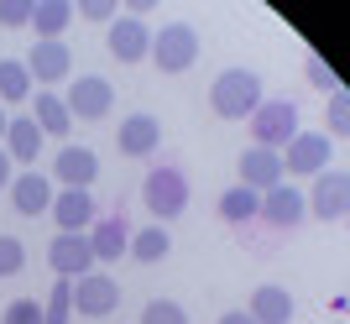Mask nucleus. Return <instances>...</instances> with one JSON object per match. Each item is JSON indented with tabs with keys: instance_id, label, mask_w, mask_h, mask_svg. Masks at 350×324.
Wrapping results in <instances>:
<instances>
[{
	"instance_id": "f257e3e1",
	"label": "nucleus",
	"mask_w": 350,
	"mask_h": 324,
	"mask_svg": "<svg viewBox=\"0 0 350 324\" xmlns=\"http://www.w3.org/2000/svg\"><path fill=\"white\" fill-rule=\"evenodd\" d=\"M262 74L256 68H225V74L209 84V110L219 120H251L256 105H262Z\"/></svg>"
},
{
	"instance_id": "f03ea898",
	"label": "nucleus",
	"mask_w": 350,
	"mask_h": 324,
	"mask_svg": "<svg viewBox=\"0 0 350 324\" xmlns=\"http://www.w3.org/2000/svg\"><path fill=\"white\" fill-rule=\"evenodd\" d=\"M146 58L157 63V74H189L199 63V31L189 21H173V27L152 31V53Z\"/></svg>"
},
{
	"instance_id": "7ed1b4c3",
	"label": "nucleus",
	"mask_w": 350,
	"mask_h": 324,
	"mask_svg": "<svg viewBox=\"0 0 350 324\" xmlns=\"http://www.w3.org/2000/svg\"><path fill=\"white\" fill-rule=\"evenodd\" d=\"M298 136V105L293 100H262L256 116H251V147H267V152H282Z\"/></svg>"
},
{
	"instance_id": "20e7f679",
	"label": "nucleus",
	"mask_w": 350,
	"mask_h": 324,
	"mask_svg": "<svg viewBox=\"0 0 350 324\" xmlns=\"http://www.w3.org/2000/svg\"><path fill=\"white\" fill-rule=\"evenodd\" d=\"M142 199H146V209L157 215V225H167L189 209V178L178 173V167H152L146 183H142Z\"/></svg>"
},
{
	"instance_id": "39448f33",
	"label": "nucleus",
	"mask_w": 350,
	"mask_h": 324,
	"mask_svg": "<svg viewBox=\"0 0 350 324\" xmlns=\"http://www.w3.org/2000/svg\"><path fill=\"white\" fill-rule=\"evenodd\" d=\"M308 215H319L324 225L329 220H345L350 215V173L345 167H324V173H314V193H304Z\"/></svg>"
},
{
	"instance_id": "423d86ee",
	"label": "nucleus",
	"mask_w": 350,
	"mask_h": 324,
	"mask_svg": "<svg viewBox=\"0 0 350 324\" xmlns=\"http://www.w3.org/2000/svg\"><path fill=\"white\" fill-rule=\"evenodd\" d=\"M63 105H68V116H79V120H105L116 110V89L100 74H79L68 84V94H63Z\"/></svg>"
},
{
	"instance_id": "0eeeda50",
	"label": "nucleus",
	"mask_w": 350,
	"mask_h": 324,
	"mask_svg": "<svg viewBox=\"0 0 350 324\" xmlns=\"http://www.w3.org/2000/svg\"><path fill=\"white\" fill-rule=\"evenodd\" d=\"M120 309V282L105 278V272H89V278H73V314L84 319H110Z\"/></svg>"
},
{
	"instance_id": "6e6552de",
	"label": "nucleus",
	"mask_w": 350,
	"mask_h": 324,
	"mask_svg": "<svg viewBox=\"0 0 350 324\" xmlns=\"http://www.w3.org/2000/svg\"><path fill=\"white\" fill-rule=\"evenodd\" d=\"M47 215L58 220V236H89V225L100 220V209H94V193H89V189L53 193V209H47Z\"/></svg>"
},
{
	"instance_id": "1a4fd4ad",
	"label": "nucleus",
	"mask_w": 350,
	"mask_h": 324,
	"mask_svg": "<svg viewBox=\"0 0 350 324\" xmlns=\"http://www.w3.org/2000/svg\"><path fill=\"white\" fill-rule=\"evenodd\" d=\"M105 47H110L116 63H142L152 53V27H142L136 16H116L110 31H105Z\"/></svg>"
},
{
	"instance_id": "9d476101",
	"label": "nucleus",
	"mask_w": 350,
	"mask_h": 324,
	"mask_svg": "<svg viewBox=\"0 0 350 324\" xmlns=\"http://www.w3.org/2000/svg\"><path fill=\"white\" fill-rule=\"evenodd\" d=\"M278 157H282V173H304V178H314V173H324V162H329V136H319V131H298L288 147L278 152Z\"/></svg>"
},
{
	"instance_id": "9b49d317",
	"label": "nucleus",
	"mask_w": 350,
	"mask_h": 324,
	"mask_svg": "<svg viewBox=\"0 0 350 324\" xmlns=\"http://www.w3.org/2000/svg\"><path fill=\"white\" fill-rule=\"evenodd\" d=\"M47 267L58 272V278H89L94 272V251H89V236H53V246H47Z\"/></svg>"
},
{
	"instance_id": "f8f14e48",
	"label": "nucleus",
	"mask_w": 350,
	"mask_h": 324,
	"mask_svg": "<svg viewBox=\"0 0 350 324\" xmlns=\"http://www.w3.org/2000/svg\"><path fill=\"white\" fill-rule=\"evenodd\" d=\"M5 193H11L16 215H27V220H37V215H47V209H53V178H47V173H37V167L16 173Z\"/></svg>"
},
{
	"instance_id": "ddd939ff",
	"label": "nucleus",
	"mask_w": 350,
	"mask_h": 324,
	"mask_svg": "<svg viewBox=\"0 0 350 324\" xmlns=\"http://www.w3.org/2000/svg\"><path fill=\"white\" fill-rule=\"evenodd\" d=\"M304 215H308V204H304V193L293 189V183L267 189V193H262V209H256V220H267L272 230H293Z\"/></svg>"
},
{
	"instance_id": "4468645a",
	"label": "nucleus",
	"mask_w": 350,
	"mask_h": 324,
	"mask_svg": "<svg viewBox=\"0 0 350 324\" xmlns=\"http://www.w3.org/2000/svg\"><path fill=\"white\" fill-rule=\"evenodd\" d=\"M131 246V220L126 215H100V220L89 225V251H94V262H120Z\"/></svg>"
},
{
	"instance_id": "2eb2a0df",
	"label": "nucleus",
	"mask_w": 350,
	"mask_h": 324,
	"mask_svg": "<svg viewBox=\"0 0 350 324\" xmlns=\"http://www.w3.org/2000/svg\"><path fill=\"white\" fill-rule=\"evenodd\" d=\"M282 178H288V173H282L278 152H267V147H246V152H241V189L267 193V189H278Z\"/></svg>"
},
{
	"instance_id": "dca6fc26",
	"label": "nucleus",
	"mask_w": 350,
	"mask_h": 324,
	"mask_svg": "<svg viewBox=\"0 0 350 324\" xmlns=\"http://www.w3.org/2000/svg\"><path fill=\"white\" fill-rule=\"evenodd\" d=\"M116 147H120V157H152V152L162 147L157 116H126L120 131H116Z\"/></svg>"
},
{
	"instance_id": "f3484780",
	"label": "nucleus",
	"mask_w": 350,
	"mask_h": 324,
	"mask_svg": "<svg viewBox=\"0 0 350 324\" xmlns=\"http://www.w3.org/2000/svg\"><path fill=\"white\" fill-rule=\"evenodd\" d=\"M53 178H58L63 189H89L94 178H100V157L89 147H63L53 157Z\"/></svg>"
},
{
	"instance_id": "a211bd4d",
	"label": "nucleus",
	"mask_w": 350,
	"mask_h": 324,
	"mask_svg": "<svg viewBox=\"0 0 350 324\" xmlns=\"http://www.w3.org/2000/svg\"><path fill=\"white\" fill-rule=\"evenodd\" d=\"M5 157L21 162V173L37 167V157H42V131H37L31 116H11V126H5Z\"/></svg>"
},
{
	"instance_id": "6ab92c4d",
	"label": "nucleus",
	"mask_w": 350,
	"mask_h": 324,
	"mask_svg": "<svg viewBox=\"0 0 350 324\" xmlns=\"http://www.w3.org/2000/svg\"><path fill=\"white\" fill-rule=\"evenodd\" d=\"M246 319H251V324H293V293H288V288H272V282H262V288L251 293Z\"/></svg>"
},
{
	"instance_id": "aec40b11",
	"label": "nucleus",
	"mask_w": 350,
	"mask_h": 324,
	"mask_svg": "<svg viewBox=\"0 0 350 324\" xmlns=\"http://www.w3.org/2000/svg\"><path fill=\"white\" fill-rule=\"evenodd\" d=\"M21 63H27V74H37L42 84H58V79L73 74V53L63 42H37L31 58H21Z\"/></svg>"
},
{
	"instance_id": "412c9836",
	"label": "nucleus",
	"mask_w": 350,
	"mask_h": 324,
	"mask_svg": "<svg viewBox=\"0 0 350 324\" xmlns=\"http://www.w3.org/2000/svg\"><path fill=\"white\" fill-rule=\"evenodd\" d=\"M73 27L68 0H31V31H42L37 42H63V31Z\"/></svg>"
},
{
	"instance_id": "4be33fe9",
	"label": "nucleus",
	"mask_w": 350,
	"mask_h": 324,
	"mask_svg": "<svg viewBox=\"0 0 350 324\" xmlns=\"http://www.w3.org/2000/svg\"><path fill=\"white\" fill-rule=\"evenodd\" d=\"M37 131L42 136H68L73 131V116H68V105H63V94H53V89H42L37 94Z\"/></svg>"
},
{
	"instance_id": "5701e85b",
	"label": "nucleus",
	"mask_w": 350,
	"mask_h": 324,
	"mask_svg": "<svg viewBox=\"0 0 350 324\" xmlns=\"http://www.w3.org/2000/svg\"><path fill=\"white\" fill-rule=\"evenodd\" d=\"M256 209H262V193L241 189V183L219 193V220H225V225H251V220H256Z\"/></svg>"
},
{
	"instance_id": "b1692460",
	"label": "nucleus",
	"mask_w": 350,
	"mask_h": 324,
	"mask_svg": "<svg viewBox=\"0 0 350 324\" xmlns=\"http://www.w3.org/2000/svg\"><path fill=\"white\" fill-rule=\"evenodd\" d=\"M167 251H173L167 230H162V225H146V230H131V246H126V256H136V262H162Z\"/></svg>"
},
{
	"instance_id": "393cba45",
	"label": "nucleus",
	"mask_w": 350,
	"mask_h": 324,
	"mask_svg": "<svg viewBox=\"0 0 350 324\" xmlns=\"http://www.w3.org/2000/svg\"><path fill=\"white\" fill-rule=\"evenodd\" d=\"M31 94V74L21 58H0V100L5 105H21Z\"/></svg>"
},
{
	"instance_id": "a878e982",
	"label": "nucleus",
	"mask_w": 350,
	"mask_h": 324,
	"mask_svg": "<svg viewBox=\"0 0 350 324\" xmlns=\"http://www.w3.org/2000/svg\"><path fill=\"white\" fill-rule=\"evenodd\" d=\"M42 324H73V282H53V293L42 303Z\"/></svg>"
},
{
	"instance_id": "bb28decb",
	"label": "nucleus",
	"mask_w": 350,
	"mask_h": 324,
	"mask_svg": "<svg viewBox=\"0 0 350 324\" xmlns=\"http://www.w3.org/2000/svg\"><path fill=\"white\" fill-rule=\"evenodd\" d=\"M304 68H308V84L319 89V94H335V89H345V84H340V74H335V68H329V63L319 58V53H308V58H304Z\"/></svg>"
},
{
	"instance_id": "cd10ccee",
	"label": "nucleus",
	"mask_w": 350,
	"mask_h": 324,
	"mask_svg": "<svg viewBox=\"0 0 350 324\" xmlns=\"http://www.w3.org/2000/svg\"><path fill=\"white\" fill-rule=\"evenodd\" d=\"M142 324H189V314H183V303H173V298H152L142 309Z\"/></svg>"
},
{
	"instance_id": "c85d7f7f",
	"label": "nucleus",
	"mask_w": 350,
	"mask_h": 324,
	"mask_svg": "<svg viewBox=\"0 0 350 324\" xmlns=\"http://www.w3.org/2000/svg\"><path fill=\"white\" fill-rule=\"evenodd\" d=\"M21 267H27V246L16 236H0V278H16Z\"/></svg>"
},
{
	"instance_id": "c756f323",
	"label": "nucleus",
	"mask_w": 350,
	"mask_h": 324,
	"mask_svg": "<svg viewBox=\"0 0 350 324\" xmlns=\"http://www.w3.org/2000/svg\"><path fill=\"white\" fill-rule=\"evenodd\" d=\"M345 131H350V94L335 89L329 94V136H345Z\"/></svg>"
},
{
	"instance_id": "7c9ffc66",
	"label": "nucleus",
	"mask_w": 350,
	"mask_h": 324,
	"mask_svg": "<svg viewBox=\"0 0 350 324\" xmlns=\"http://www.w3.org/2000/svg\"><path fill=\"white\" fill-rule=\"evenodd\" d=\"M0 324H42L37 298H16V303H5V319H0Z\"/></svg>"
},
{
	"instance_id": "2f4dec72",
	"label": "nucleus",
	"mask_w": 350,
	"mask_h": 324,
	"mask_svg": "<svg viewBox=\"0 0 350 324\" xmlns=\"http://www.w3.org/2000/svg\"><path fill=\"white\" fill-rule=\"evenodd\" d=\"M0 27H31V0H0Z\"/></svg>"
},
{
	"instance_id": "473e14b6",
	"label": "nucleus",
	"mask_w": 350,
	"mask_h": 324,
	"mask_svg": "<svg viewBox=\"0 0 350 324\" xmlns=\"http://www.w3.org/2000/svg\"><path fill=\"white\" fill-rule=\"evenodd\" d=\"M79 16H89V21H116V5H110V0H84Z\"/></svg>"
},
{
	"instance_id": "72a5a7b5",
	"label": "nucleus",
	"mask_w": 350,
	"mask_h": 324,
	"mask_svg": "<svg viewBox=\"0 0 350 324\" xmlns=\"http://www.w3.org/2000/svg\"><path fill=\"white\" fill-rule=\"evenodd\" d=\"M11 178H16V162H11V157H5V147H0V193L11 189Z\"/></svg>"
},
{
	"instance_id": "f704fd0d",
	"label": "nucleus",
	"mask_w": 350,
	"mask_h": 324,
	"mask_svg": "<svg viewBox=\"0 0 350 324\" xmlns=\"http://www.w3.org/2000/svg\"><path fill=\"white\" fill-rule=\"evenodd\" d=\"M219 324H251V319H246V309H230V314H219Z\"/></svg>"
},
{
	"instance_id": "c9c22d12",
	"label": "nucleus",
	"mask_w": 350,
	"mask_h": 324,
	"mask_svg": "<svg viewBox=\"0 0 350 324\" xmlns=\"http://www.w3.org/2000/svg\"><path fill=\"white\" fill-rule=\"evenodd\" d=\"M5 126H11V116H5V110H0V141H5Z\"/></svg>"
}]
</instances>
